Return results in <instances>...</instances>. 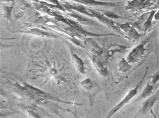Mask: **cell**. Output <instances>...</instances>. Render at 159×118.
<instances>
[{
	"label": "cell",
	"instance_id": "obj_8",
	"mask_svg": "<svg viewBox=\"0 0 159 118\" xmlns=\"http://www.w3.org/2000/svg\"><path fill=\"white\" fill-rule=\"evenodd\" d=\"M93 59V63L97 68V70H98L99 72H100V73H101L102 75H106L105 74L107 72V70L104 68V66L103 65L102 62L100 61L98 59H97L96 57H94Z\"/></svg>",
	"mask_w": 159,
	"mask_h": 118
},
{
	"label": "cell",
	"instance_id": "obj_4",
	"mask_svg": "<svg viewBox=\"0 0 159 118\" xmlns=\"http://www.w3.org/2000/svg\"><path fill=\"white\" fill-rule=\"evenodd\" d=\"M120 28L131 39L136 40L138 39L140 36V34L136 31L134 26L131 25L130 24H122Z\"/></svg>",
	"mask_w": 159,
	"mask_h": 118
},
{
	"label": "cell",
	"instance_id": "obj_13",
	"mask_svg": "<svg viewBox=\"0 0 159 118\" xmlns=\"http://www.w3.org/2000/svg\"><path fill=\"white\" fill-rule=\"evenodd\" d=\"M158 5H159V0L158 1Z\"/></svg>",
	"mask_w": 159,
	"mask_h": 118
},
{
	"label": "cell",
	"instance_id": "obj_11",
	"mask_svg": "<svg viewBox=\"0 0 159 118\" xmlns=\"http://www.w3.org/2000/svg\"><path fill=\"white\" fill-rule=\"evenodd\" d=\"M120 67L121 70L123 71V72H126L127 70L130 68V65H129V63L127 62V60L123 59L122 61H121L120 63Z\"/></svg>",
	"mask_w": 159,
	"mask_h": 118
},
{
	"label": "cell",
	"instance_id": "obj_5",
	"mask_svg": "<svg viewBox=\"0 0 159 118\" xmlns=\"http://www.w3.org/2000/svg\"><path fill=\"white\" fill-rule=\"evenodd\" d=\"M74 2L79 3L85 4V5H92L94 6H106V7H112L116 6V3L111 2H104L99 1L96 0H71Z\"/></svg>",
	"mask_w": 159,
	"mask_h": 118
},
{
	"label": "cell",
	"instance_id": "obj_12",
	"mask_svg": "<svg viewBox=\"0 0 159 118\" xmlns=\"http://www.w3.org/2000/svg\"><path fill=\"white\" fill-rule=\"evenodd\" d=\"M153 20L156 21H159V10L155 12L153 16Z\"/></svg>",
	"mask_w": 159,
	"mask_h": 118
},
{
	"label": "cell",
	"instance_id": "obj_2",
	"mask_svg": "<svg viewBox=\"0 0 159 118\" xmlns=\"http://www.w3.org/2000/svg\"><path fill=\"white\" fill-rule=\"evenodd\" d=\"M141 83V82H140L139 84H138V85L134 88L131 89L128 93V94H126V96L123 98L121 102H120L114 108H113L111 110V111L110 112L107 117H110L112 115H114V113L116 112L118 110H119L121 108H122L123 106H125V104H126L127 103H129L137 94Z\"/></svg>",
	"mask_w": 159,
	"mask_h": 118
},
{
	"label": "cell",
	"instance_id": "obj_7",
	"mask_svg": "<svg viewBox=\"0 0 159 118\" xmlns=\"http://www.w3.org/2000/svg\"><path fill=\"white\" fill-rule=\"evenodd\" d=\"M156 11H152L150 12V13L148 16V17L147 18L146 20L143 23V29L144 32H147L148 29H149L150 27L151 24H152V21L153 20V16H154V13Z\"/></svg>",
	"mask_w": 159,
	"mask_h": 118
},
{
	"label": "cell",
	"instance_id": "obj_9",
	"mask_svg": "<svg viewBox=\"0 0 159 118\" xmlns=\"http://www.w3.org/2000/svg\"><path fill=\"white\" fill-rule=\"evenodd\" d=\"M81 85L84 89L89 90L93 87V84L90 78L85 79L84 80L82 81Z\"/></svg>",
	"mask_w": 159,
	"mask_h": 118
},
{
	"label": "cell",
	"instance_id": "obj_6",
	"mask_svg": "<svg viewBox=\"0 0 159 118\" xmlns=\"http://www.w3.org/2000/svg\"><path fill=\"white\" fill-rule=\"evenodd\" d=\"M72 59L73 60V63H75L76 68L78 69L79 71L81 73L84 74L85 72L84 63H83L81 58L76 54H74L72 55Z\"/></svg>",
	"mask_w": 159,
	"mask_h": 118
},
{
	"label": "cell",
	"instance_id": "obj_3",
	"mask_svg": "<svg viewBox=\"0 0 159 118\" xmlns=\"http://www.w3.org/2000/svg\"><path fill=\"white\" fill-rule=\"evenodd\" d=\"M150 0H131L126 4V8L128 10H142L150 5Z\"/></svg>",
	"mask_w": 159,
	"mask_h": 118
},
{
	"label": "cell",
	"instance_id": "obj_1",
	"mask_svg": "<svg viewBox=\"0 0 159 118\" xmlns=\"http://www.w3.org/2000/svg\"><path fill=\"white\" fill-rule=\"evenodd\" d=\"M146 49L144 44L139 45L133 48L126 57V60L129 63H136L140 61L145 54Z\"/></svg>",
	"mask_w": 159,
	"mask_h": 118
},
{
	"label": "cell",
	"instance_id": "obj_10",
	"mask_svg": "<svg viewBox=\"0 0 159 118\" xmlns=\"http://www.w3.org/2000/svg\"><path fill=\"white\" fill-rule=\"evenodd\" d=\"M152 90H153V85L148 83L147 86H146L145 89H144L143 91L141 96V97L142 98H145L147 97H149L151 94Z\"/></svg>",
	"mask_w": 159,
	"mask_h": 118
}]
</instances>
